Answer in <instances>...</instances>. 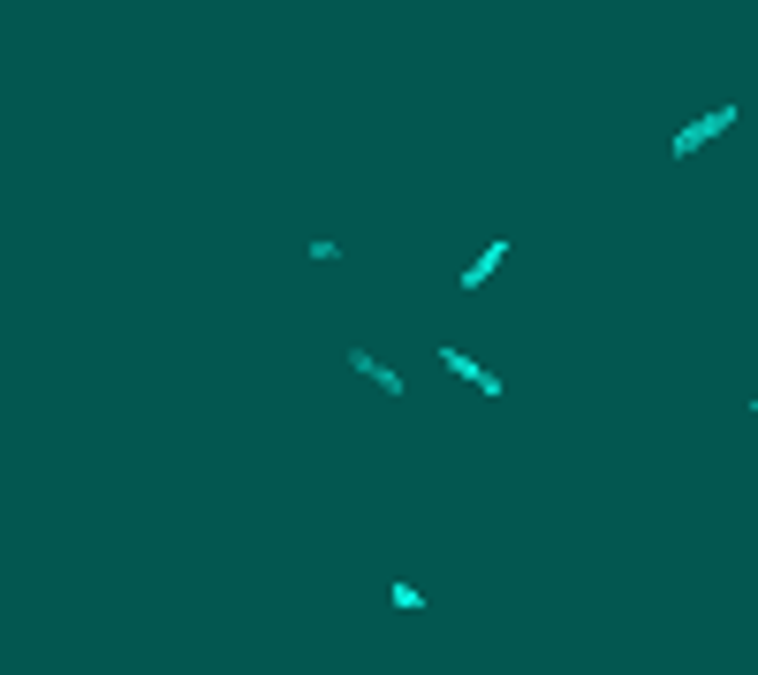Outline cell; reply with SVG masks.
Segmentation results:
<instances>
[{
	"instance_id": "1",
	"label": "cell",
	"mask_w": 758,
	"mask_h": 675,
	"mask_svg": "<svg viewBox=\"0 0 758 675\" xmlns=\"http://www.w3.org/2000/svg\"><path fill=\"white\" fill-rule=\"evenodd\" d=\"M736 122H744V115H736V107H714V115H698V122H682V137H675L668 152H675V160H690V152H698V145H714L720 129H736Z\"/></svg>"
},
{
	"instance_id": "2",
	"label": "cell",
	"mask_w": 758,
	"mask_h": 675,
	"mask_svg": "<svg viewBox=\"0 0 758 675\" xmlns=\"http://www.w3.org/2000/svg\"><path fill=\"white\" fill-rule=\"evenodd\" d=\"M440 365H448V373H456V380H470L478 387V395H501V373H493V365H478V357H470V349H456V341H448V349H440Z\"/></svg>"
},
{
	"instance_id": "3",
	"label": "cell",
	"mask_w": 758,
	"mask_h": 675,
	"mask_svg": "<svg viewBox=\"0 0 758 675\" xmlns=\"http://www.w3.org/2000/svg\"><path fill=\"white\" fill-rule=\"evenodd\" d=\"M349 373H365V380H372L379 395H395V403H402V395H410V380H402V373H395V365H379L372 349H349Z\"/></svg>"
},
{
	"instance_id": "4",
	"label": "cell",
	"mask_w": 758,
	"mask_h": 675,
	"mask_svg": "<svg viewBox=\"0 0 758 675\" xmlns=\"http://www.w3.org/2000/svg\"><path fill=\"white\" fill-rule=\"evenodd\" d=\"M501 258H508V236H493V244H486V251L463 266V281H456V289H486V281L501 274Z\"/></svg>"
},
{
	"instance_id": "5",
	"label": "cell",
	"mask_w": 758,
	"mask_h": 675,
	"mask_svg": "<svg viewBox=\"0 0 758 675\" xmlns=\"http://www.w3.org/2000/svg\"><path fill=\"white\" fill-rule=\"evenodd\" d=\"M395 607H402V615H418V607H425V592L410 585V577H395Z\"/></svg>"
},
{
	"instance_id": "6",
	"label": "cell",
	"mask_w": 758,
	"mask_h": 675,
	"mask_svg": "<svg viewBox=\"0 0 758 675\" xmlns=\"http://www.w3.org/2000/svg\"><path fill=\"white\" fill-rule=\"evenodd\" d=\"M751 418H758V395H751Z\"/></svg>"
}]
</instances>
